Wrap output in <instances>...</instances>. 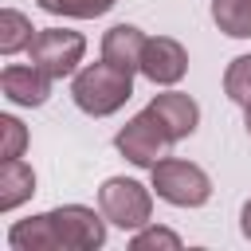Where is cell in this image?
<instances>
[{
    "mask_svg": "<svg viewBox=\"0 0 251 251\" xmlns=\"http://www.w3.org/2000/svg\"><path fill=\"white\" fill-rule=\"evenodd\" d=\"M114 145H118V153H122L129 165H137V169H153V165L169 153L173 137H169V129L161 126V118L145 106L141 114H133V118L118 129Z\"/></svg>",
    "mask_w": 251,
    "mask_h": 251,
    "instance_id": "obj_4",
    "label": "cell"
},
{
    "mask_svg": "<svg viewBox=\"0 0 251 251\" xmlns=\"http://www.w3.org/2000/svg\"><path fill=\"white\" fill-rule=\"evenodd\" d=\"M0 133H4L0 157H4V161H8V157H20V153H24V145H27V129H24V122H20V118H12V114H4V118H0Z\"/></svg>",
    "mask_w": 251,
    "mask_h": 251,
    "instance_id": "obj_16",
    "label": "cell"
},
{
    "mask_svg": "<svg viewBox=\"0 0 251 251\" xmlns=\"http://www.w3.org/2000/svg\"><path fill=\"white\" fill-rule=\"evenodd\" d=\"M31 39H35L31 20H27L24 12H16V8H4V12H0V51H4V55L27 51Z\"/></svg>",
    "mask_w": 251,
    "mask_h": 251,
    "instance_id": "obj_13",
    "label": "cell"
},
{
    "mask_svg": "<svg viewBox=\"0 0 251 251\" xmlns=\"http://www.w3.org/2000/svg\"><path fill=\"white\" fill-rule=\"evenodd\" d=\"M212 20L231 39H251V0H212Z\"/></svg>",
    "mask_w": 251,
    "mask_h": 251,
    "instance_id": "obj_12",
    "label": "cell"
},
{
    "mask_svg": "<svg viewBox=\"0 0 251 251\" xmlns=\"http://www.w3.org/2000/svg\"><path fill=\"white\" fill-rule=\"evenodd\" d=\"M188 71V51L173 39V35H157L145 43V55H141V75L153 82V86H173L180 82Z\"/></svg>",
    "mask_w": 251,
    "mask_h": 251,
    "instance_id": "obj_7",
    "label": "cell"
},
{
    "mask_svg": "<svg viewBox=\"0 0 251 251\" xmlns=\"http://www.w3.org/2000/svg\"><path fill=\"white\" fill-rule=\"evenodd\" d=\"M98 208H102V216H106L110 224L133 231V227H145V224H149V216H153V196H149V188H145L141 180H133V176H110V180H102V188H98Z\"/></svg>",
    "mask_w": 251,
    "mask_h": 251,
    "instance_id": "obj_5",
    "label": "cell"
},
{
    "mask_svg": "<svg viewBox=\"0 0 251 251\" xmlns=\"http://www.w3.org/2000/svg\"><path fill=\"white\" fill-rule=\"evenodd\" d=\"M149 110L161 118V126L169 129V137H173V141H184V137H192V133H196V126H200V106H196L188 94H180V90L153 94Z\"/></svg>",
    "mask_w": 251,
    "mask_h": 251,
    "instance_id": "obj_9",
    "label": "cell"
},
{
    "mask_svg": "<svg viewBox=\"0 0 251 251\" xmlns=\"http://www.w3.org/2000/svg\"><path fill=\"white\" fill-rule=\"evenodd\" d=\"M51 75L47 71H39L35 63H12V67H4V75H0V90H4V98L8 102H16V106H43L47 102V94H51Z\"/></svg>",
    "mask_w": 251,
    "mask_h": 251,
    "instance_id": "obj_8",
    "label": "cell"
},
{
    "mask_svg": "<svg viewBox=\"0 0 251 251\" xmlns=\"http://www.w3.org/2000/svg\"><path fill=\"white\" fill-rule=\"evenodd\" d=\"M224 94L239 106L251 102V55H235L224 71Z\"/></svg>",
    "mask_w": 251,
    "mask_h": 251,
    "instance_id": "obj_15",
    "label": "cell"
},
{
    "mask_svg": "<svg viewBox=\"0 0 251 251\" xmlns=\"http://www.w3.org/2000/svg\"><path fill=\"white\" fill-rule=\"evenodd\" d=\"M31 192H35L31 165L20 157H8L0 165V212H16L24 200H31Z\"/></svg>",
    "mask_w": 251,
    "mask_h": 251,
    "instance_id": "obj_11",
    "label": "cell"
},
{
    "mask_svg": "<svg viewBox=\"0 0 251 251\" xmlns=\"http://www.w3.org/2000/svg\"><path fill=\"white\" fill-rule=\"evenodd\" d=\"M129 247H133V251H149V247H169V251H176V247H180V235L169 231V227H137V235L129 239Z\"/></svg>",
    "mask_w": 251,
    "mask_h": 251,
    "instance_id": "obj_17",
    "label": "cell"
},
{
    "mask_svg": "<svg viewBox=\"0 0 251 251\" xmlns=\"http://www.w3.org/2000/svg\"><path fill=\"white\" fill-rule=\"evenodd\" d=\"M145 43L149 35L133 24H114L106 35H102V59L122 67V71H141V55H145Z\"/></svg>",
    "mask_w": 251,
    "mask_h": 251,
    "instance_id": "obj_10",
    "label": "cell"
},
{
    "mask_svg": "<svg viewBox=\"0 0 251 251\" xmlns=\"http://www.w3.org/2000/svg\"><path fill=\"white\" fill-rule=\"evenodd\" d=\"M71 98L82 114L90 118H110L118 114L129 98H133V71H122L114 63H90L82 71H75L71 82Z\"/></svg>",
    "mask_w": 251,
    "mask_h": 251,
    "instance_id": "obj_2",
    "label": "cell"
},
{
    "mask_svg": "<svg viewBox=\"0 0 251 251\" xmlns=\"http://www.w3.org/2000/svg\"><path fill=\"white\" fill-rule=\"evenodd\" d=\"M149 173H153L157 196H161L165 204H173V208H200V204H208V196H212V176H208L200 165H192V161L161 157Z\"/></svg>",
    "mask_w": 251,
    "mask_h": 251,
    "instance_id": "obj_3",
    "label": "cell"
},
{
    "mask_svg": "<svg viewBox=\"0 0 251 251\" xmlns=\"http://www.w3.org/2000/svg\"><path fill=\"white\" fill-rule=\"evenodd\" d=\"M43 12L51 16H71V20H94V16H106L118 0H35Z\"/></svg>",
    "mask_w": 251,
    "mask_h": 251,
    "instance_id": "obj_14",
    "label": "cell"
},
{
    "mask_svg": "<svg viewBox=\"0 0 251 251\" xmlns=\"http://www.w3.org/2000/svg\"><path fill=\"white\" fill-rule=\"evenodd\" d=\"M239 231L251 239V200H247V204H243V212H239Z\"/></svg>",
    "mask_w": 251,
    "mask_h": 251,
    "instance_id": "obj_18",
    "label": "cell"
},
{
    "mask_svg": "<svg viewBox=\"0 0 251 251\" xmlns=\"http://www.w3.org/2000/svg\"><path fill=\"white\" fill-rule=\"evenodd\" d=\"M106 243V216L86 204H63L8 227L12 251H98Z\"/></svg>",
    "mask_w": 251,
    "mask_h": 251,
    "instance_id": "obj_1",
    "label": "cell"
},
{
    "mask_svg": "<svg viewBox=\"0 0 251 251\" xmlns=\"http://www.w3.org/2000/svg\"><path fill=\"white\" fill-rule=\"evenodd\" d=\"M243 126H247V133H251V102L243 106Z\"/></svg>",
    "mask_w": 251,
    "mask_h": 251,
    "instance_id": "obj_19",
    "label": "cell"
},
{
    "mask_svg": "<svg viewBox=\"0 0 251 251\" xmlns=\"http://www.w3.org/2000/svg\"><path fill=\"white\" fill-rule=\"evenodd\" d=\"M82 55H86V39L78 31H67V27H39L35 39H31V47H27V59L39 71H47L51 78L75 75L78 63H82Z\"/></svg>",
    "mask_w": 251,
    "mask_h": 251,
    "instance_id": "obj_6",
    "label": "cell"
}]
</instances>
